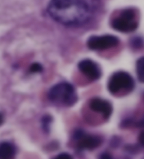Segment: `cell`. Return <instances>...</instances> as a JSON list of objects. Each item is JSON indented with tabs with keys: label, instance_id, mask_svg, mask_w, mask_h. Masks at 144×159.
Instances as JSON below:
<instances>
[{
	"label": "cell",
	"instance_id": "8992f818",
	"mask_svg": "<svg viewBox=\"0 0 144 159\" xmlns=\"http://www.w3.org/2000/svg\"><path fill=\"white\" fill-rule=\"evenodd\" d=\"M79 70L91 80H97L101 78V71L97 63L89 59H84L79 63Z\"/></svg>",
	"mask_w": 144,
	"mask_h": 159
},
{
	"label": "cell",
	"instance_id": "7c38bea8",
	"mask_svg": "<svg viewBox=\"0 0 144 159\" xmlns=\"http://www.w3.org/2000/svg\"><path fill=\"white\" fill-rule=\"evenodd\" d=\"M42 70H43V68H42V65L37 63L32 64L30 68V70L32 73H40Z\"/></svg>",
	"mask_w": 144,
	"mask_h": 159
},
{
	"label": "cell",
	"instance_id": "5bb4252c",
	"mask_svg": "<svg viewBox=\"0 0 144 159\" xmlns=\"http://www.w3.org/2000/svg\"><path fill=\"white\" fill-rule=\"evenodd\" d=\"M54 159H73V158L68 153H62L56 156Z\"/></svg>",
	"mask_w": 144,
	"mask_h": 159
},
{
	"label": "cell",
	"instance_id": "3957f363",
	"mask_svg": "<svg viewBox=\"0 0 144 159\" xmlns=\"http://www.w3.org/2000/svg\"><path fill=\"white\" fill-rule=\"evenodd\" d=\"M138 26L137 11L133 8L122 10L120 14L112 20V27L121 33H132L137 30Z\"/></svg>",
	"mask_w": 144,
	"mask_h": 159
},
{
	"label": "cell",
	"instance_id": "2e32d148",
	"mask_svg": "<svg viewBox=\"0 0 144 159\" xmlns=\"http://www.w3.org/2000/svg\"><path fill=\"white\" fill-rule=\"evenodd\" d=\"M98 159H112V156L108 153H103L100 155Z\"/></svg>",
	"mask_w": 144,
	"mask_h": 159
},
{
	"label": "cell",
	"instance_id": "7a4b0ae2",
	"mask_svg": "<svg viewBox=\"0 0 144 159\" xmlns=\"http://www.w3.org/2000/svg\"><path fill=\"white\" fill-rule=\"evenodd\" d=\"M49 99L54 104L64 107H73L77 101V94L74 87L68 83L55 84L49 92Z\"/></svg>",
	"mask_w": 144,
	"mask_h": 159
},
{
	"label": "cell",
	"instance_id": "5b68a950",
	"mask_svg": "<svg viewBox=\"0 0 144 159\" xmlns=\"http://www.w3.org/2000/svg\"><path fill=\"white\" fill-rule=\"evenodd\" d=\"M119 42V39L113 35L92 36L88 39L87 46L92 50H105L117 46Z\"/></svg>",
	"mask_w": 144,
	"mask_h": 159
},
{
	"label": "cell",
	"instance_id": "4fadbf2b",
	"mask_svg": "<svg viewBox=\"0 0 144 159\" xmlns=\"http://www.w3.org/2000/svg\"><path fill=\"white\" fill-rule=\"evenodd\" d=\"M132 43L135 48H141L143 45V40L141 38H136L133 39Z\"/></svg>",
	"mask_w": 144,
	"mask_h": 159
},
{
	"label": "cell",
	"instance_id": "6da1fadb",
	"mask_svg": "<svg viewBox=\"0 0 144 159\" xmlns=\"http://www.w3.org/2000/svg\"><path fill=\"white\" fill-rule=\"evenodd\" d=\"M101 0H51L48 12L53 19L65 25H84L92 19Z\"/></svg>",
	"mask_w": 144,
	"mask_h": 159
},
{
	"label": "cell",
	"instance_id": "8fae6325",
	"mask_svg": "<svg viewBox=\"0 0 144 159\" xmlns=\"http://www.w3.org/2000/svg\"><path fill=\"white\" fill-rule=\"evenodd\" d=\"M42 127H43V129L45 132L49 131V127L51 123H52V118L49 116H45L44 117L42 118Z\"/></svg>",
	"mask_w": 144,
	"mask_h": 159
},
{
	"label": "cell",
	"instance_id": "30bf717a",
	"mask_svg": "<svg viewBox=\"0 0 144 159\" xmlns=\"http://www.w3.org/2000/svg\"><path fill=\"white\" fill-rule=\"evenodd\" d=\"M136 67L138 80L144 83V57L138 59Z\"/></svg>",
	"mask_w": 144,
	"mask_h": 159
},
{
	"label": "cell",
	"instance_id": "277c9868",
	"mask_svg": "<svg viewBox=\"0 0 144 159\" xmlns=\"http://www.w3.org/2000/svg\"><path fill=\"white\" fill-rule=\"evenodd\" d=\"M134 80L129 73L118 71L113 73L108 83V89L111 94H116L122 91L131 92L134 89Z\"/></svg>",
	"mask_w": 144,
	"mask_h": 159
},
{
	"label": "cell",
	"instance_id": "e0dca14e",
	"mask_svg": "<svg viewBox=\"0 0 144 159\" xmlns=\"http://www.w3.org/2000/svg\"><path fill=\"white\" fill-rule=\"evenodd\" d=\"M4 122V117H3V115L2 114V113H0V125H2Z\"/></svg>",
	"mask_w": 144,
	"mask_h": 159
},
{
	"label": "cell",
	"instance_id": "9a60e30c",
	"mask_svg": "<svg viewBox=\"0 0 144 159\" xmlns=\"http://www.w3.org/2000/svg\"><path fill=\"white\" fill-rule=\"evenodd\" d=\"M138 142L141 147H144V131L141 132L138 136Z\"/></svg>",
	"mask_w": 144,
	"mask_h": 159
},
{
	"label": "cell",
	"instance_id": "9c48e42d",
	"mask_svg": "<svg viewBox=\"0 0 144 159\" xmlns=\"http://www.w3.org/2000/svg\"><path fill=\"white\" fill-rule=\"evenodd\" d=\"M16 153L15 146L11 142H0V159H14Z\"/></svg>",
	"mask_w": 144,
	"mask_h": 159
},
{
	"label": "cell",
	"instance_id": "52a82bcc",
	"mask_svg": "<svg viewBox=\"0 0 144 159\" xmlns=\"http://www.w3.org/2000/svg\"><path fill=\"white\" fill-rule=\"evenodd\" d=\"M89 107L94 112L101 113L105 119H108L112 114L113 107L107 100L101 98H94L90 101Z\"/></svg>",
	"mask_w": 144,
	"mask_h": 159
},
{
	"label": "cell",
	"instance_id": "ba28073f",
	"mask_svg": "<svg viewBox=\"0 0 144 159\" xmlns=\"http://www.w3.org/2000/svg\"><path fill=\"white\" fill-rule=\"evenodd\" d=\"M77 147L81 150H94L102 144V139L95 135H87L86 133L78 141Z\"/></svg>",
	"mask_w": 144,
	"mask_h": 159
}]
</instances>
